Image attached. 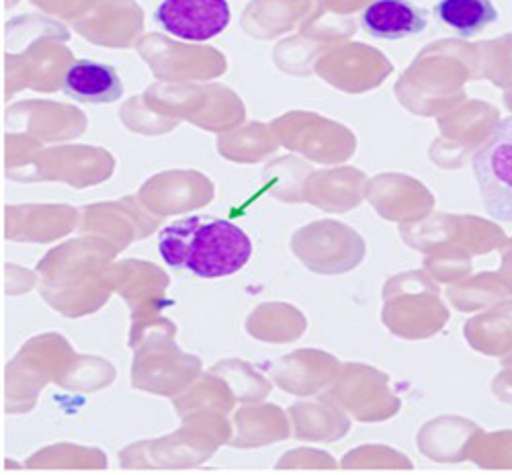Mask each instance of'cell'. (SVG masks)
<instances>
[{"mask_svg": "<svg viewBox=\"0 0 512 475\" xmlns=\"http://www.w3.org/2000/svg\"><path fill=\"white\" fill-rule=\"evenodd\" d=\"M435 17L459 37H474L498 21L492 0H439Z\"/></svg>", "mask_w": 512, "mask_h": 475, "instance_id": "obj_6", "label": "cell"}, {"mask_svg": "<svg viewBox=\"0 0 512 475\" xmlns=\"http://www.w3.org/2000/svg\"><path fill=\"white\" fill-rule=\"evenodd\" d=\"M472 164L484 209L492 218L512 224V117L494 127Z\"/></svg>", "mask_w": 512, "mask_h": 475, "instance_id": "obj_2", "label": "cell"}, {"mask_svg": "<svg viewBox=\"0 0 512 475\" xmlns=\"http://www.w3.org/2000/svg\"><path fill=\"white\" fill-rule=\"evenodd\" d=\"M164 263L201 279H220L242 271L250 256L248 234L232 222L193 215L166 226L158 236Z\"/></svg>", "mask_w": 512, "mask_h": 475, "instance_id": "obj_1", "label": "cell"}, {"mask_svg": "<svg viewBox=\"0 0 512 475\" xmlns=\"http://www.w3.org/2000/svg\"><path fill=\"white\" fill-rule=\"evenodd\" d=\"M154 21L183 41H209L224 33L232 21L228 0H162Z\"/></svg>", "mask_w": 512, "mask_h": 475, "instance_id": "obj_3", "label": "cell"}, {"mask_svg": "<svg viewBox=\"0 0 512 475\" xmlns=\"http://www.w3.org/2000/svg\"><path fill=\"white\" fill-rule=\"evenodd\" d=\"M363 29L379 41H400L422 33L429 15L412 0H373L361 13Z\"/></svg>", "mask_w": 512, "mask_h": 475, "instance_id": "obj_4", "label": "cell"}, {"mask_svg": "<svg viewBox=\"0 0 512 475\" xmlns=\"http://www.w3.org/2000/svg\"><path fill=\"white\" fill-rule=\"evenodd\" d=\"M62 91L87 105H107L123 95V82L111 64L97 60H76L62 78Z\"/></svg>", "mask_w": 512, "mask_h": 475, "instance_id": "obj_5", "label": "cell"}]
</instances>
